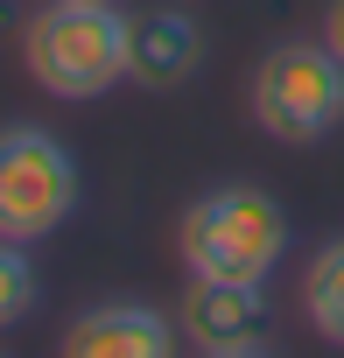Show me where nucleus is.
<instances>
[{
	"label": "nucleus",
	"mask_w": 344,
	"mask_h": 358,
	"mask_svg": "<svg viewBox=\"0 0 344 358\" xmlns=\"http://www.w3.org/2000/svg\"><path fill=\"white\" fill-rule=\"evenodd\" d=\"M288 253V211L253 183L204 190L176 225V260L190 281H267Z\"/></svg>",
	"instance_id": "obj_1"
},
{
	"label": "nucleus",
	"mask_w": 344,
	"mask_h": 358,
	"mask_svg": "<svg viewBox=\"0 0 344 358\" xmlns=\"http://www.w3.org/2000/svg\"><path fill=\"white\" fill-rule=\"evenodd\" d=\"M22 64L50 99H99L127 85V15L113 0H50L22 29Z\"/></svg>",
	"instance_id": "obj_2"
},
{
	"label": "nucleus",
	"mask_w": 344,
	"mask_h": 358,
	"mask_svg": "<svg viewBox=\"0 0 344 358\" xmlns=\"http://www.w3.org/2000/svg\"><path fill=\"white\" fill-rule=\"evenodd\" d=\"M253 127L281 148H316L344 127V57L330 43H281L253 71Z\"/></svg>",
	"instance_id": "obj_3"
},
{
	"label": "nucleus",
	"mask_w": 344,
	"mask_h": 358,
	"mask_svg": "<svg viewBox=\"0 0 344 358\" xmlns=\"http://www.w3.org/2000/svg\"><path fill=\"white\" fill-rule=\"evenodd\" d=\"M78 211V162L43 127H0V232L50 239Z\"/></svg>",
	"instance_id": "obj_4"
},
{
	"label": "nucleus",
	"mask_w": 344,
	"mask_h": 358,
	"mask_svg": "<svg viewBox=\"0 0 344 358\" xmlns=\"http://www.w3.org/2000/svg\"><path fill=\"white\" fill-rule=\"evenodd\" d=\"M176 323L204 358H253L267 351V288L260 281H190Z\"/></svg>",
	"instance_id": "obj_5"
},
{
	"label": "nucleus",
	"mask_w": 344,
	"mask_h": 358,
	"mask_svg": "<svg viewBox=\"0 0 344 358\" xmlns=\"http://www.w3.org/2000/svg\"><path fill=\"white\" fill-rule=\"evenodd\" d=\"M57 344H64V358H169L176 330L148 302H92L71 316V330Z\"/></svg>",
	"instance_id": "obj_6"
},
{
	"label": "nucleus",
	"mask_w": 344,
	"mask_h": 358,
	"mask_svg": "<svg viewBox=\"0 0 344 358\" xmlns=\"http://www.w3.org/2000/svg\"><path fill=\"white\" fill-rule=\"evenodd\" d=\"M197 57H204V36H197L190 15H176V8L127 15V85L176 92V85L197 78Z\"/></svg>",
	"instance_id": "obj_7"
},
{
	"label": "nucleus",
	"mask_w": 344,
	"mask_h": 358,
	"mask_svg": "<svg viewBox=\"0 0 344 358\" xmlns=\"http://www.w3.org/2000/svg\"><path fill=\"white\" fill-rule=\"evenodd\" d=\"M302 309H309L316 337L344 351V239H323L316 246V260L302 274Z\"/></svg>",
	"instance_id": "obj_8"
},
{
	"label": "nucleus",
	"mask_w": 344,
	"mask_h": 358,
	"mask_svg": "<svg viewBox=\"0 0 344 358\" xmlns=\"http://www.w3.org/2000/svg\"><path fill=\"white\" fill-rule=\"evenodd\" d=\"M36 295H43V281H36L29 239H8V232H0V330L29 323V316H36Z\"/></svg>",
	"instance_id": "obj_9"
},
{
	"label": "nucleus",
	"mask_w": 344,
	"mask_h": 358,
	"mask_svg": "<svg viewBox=\"0 0 344 358\" xmlns=\"http://www.w3.org/2000/svg\"><path fill=\"white\" fill-rule=\"evenodd\" d=\"M323 43L344 57V0H330V15H323Z\"/></svg>",
	"instance_id": "obj_10"
}]
</instances>
